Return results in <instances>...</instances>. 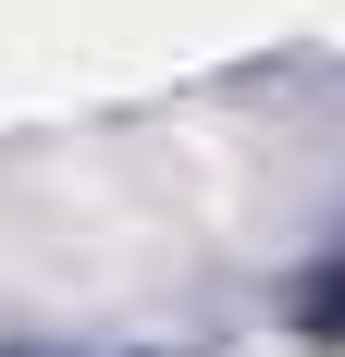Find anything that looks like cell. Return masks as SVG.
Segmentation results:
<instances>
[{"instance_id":"obj_1","label":"cell","mask_w":345,"mask_h":357,"mask_svg":"<svg viewBox=\"0 0 345 357\" xmlns=\"http://www.w3.org/2000/svg\"><path fill=\"white\" fill-rule=\"evenodd\" d=\"M333 333H345V308H333Z\"/></svg>"}]
</instances>
